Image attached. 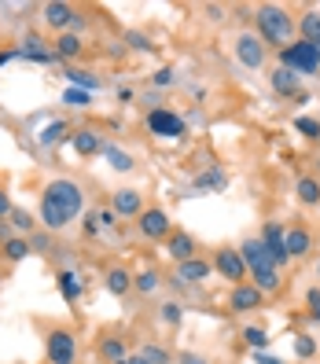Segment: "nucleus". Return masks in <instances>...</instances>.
I'll use <instances>...</instances> for the list:
<instances>
[{"label":"nucleus","instance_id":"f257e3e1","mask_svg":"<svg viewBox=\"0 0 320 364\" xmlns=\"http://www.w3.org/2000/svg\"><path fill=\"white\" fill-rule=\"evenodd\" d=\"M85 206V191L78 181L70 177H55L45 184V191H41V206H37V218L41 225H45V232H63Z\"/></svg>","mask_w":320,"mask_h":364},{"label":"nucleus","instance_id":"f03ea898","mask_svg":"<svg viewBox=\"0 0 320 364\" xmlns=\"http://www.w3.org/2000/svg\"><path fill=\"white\" fill-rule=\"evenodd\" d=\"M240 254H243V265H247V284H254L265 298L280 291V269L272 265L269 250L262 243V235H247V240L240 243Z\"/></svg>","mask_w":320,"mask_h":364},{"label":"nucleus","instance_id":"7ed1b4c3","mask_svg":"<svg viewBox=\"0 0 320 364\" xmlns=\"http://www.w3.org/2000/svg\"><path fill=\"white\" fill-rule=\"evenodd\" d=\"M254 33L265 45H276V52H280L298 41V18L280 4H262V8H254Z\"/></svg>","mask_w":320,"mask_h":364},{"label":"nucleus","instance_id":"20e7f679","mask_svg":"<svg viewBox=\"0 0 320 364\" xmlns=\"http://www.w3.org/2000/svg\"><path fill=\"white\" fill-rule=\"evenodd\" d=\"M280 67L294 70L298 77H302V74H320V48L298 37L294 45L280 48Z\"/></svg>","mask_w":320,"mask_h":364},{"label":"nucleus","instance_id":"39448f33","mask_svg":"<svg viewBox=\"0 0 320 364\" xmlns=\"http://www.w3.org/2000/svg\"><path fill=\"white\" fill-rule=\"evenodd\" d=\"M45 357L48 364H74L78 360V335L70 328H45Z\"/></svg>","mask_w":320,"mask_h":364},{"label":"nucleus","instance_id":"423d86ee","mask_svg":"<svg viewBox=\"0 0 320 364\" xmlns=\"http://www.w3.org/2000/svg\"><path fill=\"white\" fill-rule=\"evenodd\" d=\"M137 232L147 243H166L169 232H174V221H169V213L162 206H144V213L137 218Z\"/></svg>","mask_w":320,"mask_h":364},{"label":"nucleus","instance_id":"0eeeda50","mask_svg":"<svg viewBox=\"0 0 320 364\" xmlns=\"http://www.w3.org/2000/svg\"><path fill=\"white\" fill-rule=\"evenodd\" d=\"M213 272H218L221 280H228L232 287L247 284V265H243L240 247H218L213 250Z\"/></svg>","mask_w":320,"mask_h":364},{"label":"nucleus","instance_id":"6e6552de","mask_svg":"<svg viewBox=\"0 0 320 364\" xmlns=\"http://www.w3.org/2000/svg\"><path fill=\"white\" fill-rule=\"evenodd\" d=\"M147 133H155L162 140H181L188 133V125L177 111H169V107H151V111H147Z\"/></svg>","mask_w":320,"mask_h":364},{"label":"nucleus","instance_id":"1a4fd4ad","mask_svg":"<svg viewBox=\"0 0 320 364\" xmlns=\"http://www.w3.org/2000/svg\"><path fill=\"white\" fill-rule=\"evenodd\" d=\"M232 48H236V59L243 63L247 70H262L265 63H269V45H265L258 33H250V30H243Z\"/></svg>","mask_w":320,"mask_h":364},{"label":"nucleus","instance_id":"9d476101","mask_svg":"<svg viewBox=\"0 0 320 364\" xmlns=\"http://www.w3.org/2000/svg\"><path fill=\"white\" fill-rule=\"evenodd\" d=\"M262 243H265V250H269V258H272L276 269H284L291 262V254H287V228L280 221L262 225Z\"/></svg>","mask_w":320,"mask_h":364},{"label":"nucleus","instance_id":"9b49d317","mask_svg":"<svg viewBox=\"0 0 320 364\" xmlns=\"http://www.w3.org/2000/svg\"><path fill=\"white\" fill-rule=\"evenodd\" d=\"M41 18H45V26L55 30V33H67L78 18V8L67 4V0H48V4H41Z\"/></svg>","mask_w":320,"mask_h":364},{"label":"nucleus","instance_id":"f8f14e48","mask_svg":"<svg viewBox=\"0 0 320 364\" xmlns=\"http://www.w3.org/2000/svg\"><path fill=\"white\" fill-rule=\"evenodd\" d=\"M18 59H26V63H45V67H59V63H63V59L52 52V45H45V37H37V33H26V37H23Z\"/></svg>","mask_w":320,"mask_h":364},{"label":"nucleus","instance_id":"ddd939ff","mask_svg":"<svg viewBox=\"0 0 320 364\" xmlns=\"http://www.w3.org/2000/svg\"><path fill=\"white\" fill-rule=\"evenodd\" d=\"M166 254H169V258H174L177 265H181V262H191V258H199L196 235L184 232V228H174V232H169V240H166Z\"/></svg>","mask_w":320,"mask_h":364},{"label":"nucleus","instance_id":"4468645a","mask_svg":"<svg viewBox=\"0 0 320 364\" xmlns=\"http://www.w3.org/2000/svg\"><path fill=\"white\" fill-rule=\"evenodd\" d=\"M262 306H265V294L254 287V284H240V287L228 291V309L232 313H254V309H262Z\"/></svg>","mask_w":320,"mask_h":364},{"label":"nucleus","instance_id":"2eb2a0df","mask_svg":"<svg viewBox=\"0 0 320 364\" xmlns=\"http://www.w3.org/2000/svg\"><path fill=\"white\" fill-rule=\"evenodd\" d=\"M111 210L118 213V218H140V213H144V191L118 188L114 196H111Z\"/></svg>","mask_w":320,"mask_h":364},{"label":"nucleus","instance_id":"dca6fc26","mask_svg":"<svg viewBox=\"0 0 320 364\" xmlns=\"http://www.w3.org/2000/svg\"><path fill=\"white\" fill-rule=\"evenodd\" d=\"M269 85H272V92L276 96H302V77H298L294 70H287V67H272L269 70Z\"/></svg>","mask_w":320,"mask_h":364},{"label":"nucleus","instance_id":"f3484780","mask_svg":"<svg viewBox=\"0 0 320 364\" xmlns=\"http://www.w3.org/2000/svg\"><path fill=\"white\" fill-rule=\"evenodd\" d=\"M210 272H213V262H206V258H191V262H181L174 269V276H177L184 287H199Z\"/></svg>","mask_w":320,"mask_h":364},{"label":"nucleus","instance_id":"a211bd4d","mask_svg":"<svg viewBox=\"0 0 320 364\" xmlns=\"http://www.w3.org/2000/svg\"><path fill=\"white\" fill-rule=\"evenodd\" d=\"M96 353H100V360H103V364H118V360L129 357V350H125V338H122V335H114V331H103V335H100Z\"/></svg>","mask_w":320,"mask_h":364},{"label":"nucleus","instance_id":"6ab92c4d","mask_svg":"<svg viewBox=\"0 0 320 364\" xmlns=\"http://www.w3.org/2000/svg\"><path fill=\"white\" fill-rule=\"evenodd\" d=\"M309 250H313V232L306 225H287V254L294 262H302L309 258Z\"/></svg>","mask_w":320,"mask_h":364},{"label":"nucleus","instance_id":"aec40b11","mask_svg":"<svg viewBox=\"0 0 320 364\" xmlns=\"http://www.w3.org/2000/svg\"><path fill=\"white\" fill-rule=\"evenodd\" d=\"M70 144H74V151L81 155V159H92V155H103V136L96 133V129H74L70 133Z\"/></svg>","mask_w":320,"mask_h":364},{"label":"nucleus","instance_id":"412c9836","mask_svg":"<svg viewBox=\"0 0 320 364\" xmlns=\"http://www.w3.org/2000/svg\"><path fill=\"white\" fill-rule=\"evenodd\" d=\"M103 287L111 291L114 298H125V294L133 291V272L125 269V265H111V269H107V276H103Z\"/></svg>","mask_w":320,"mask_h":364},{"label":"nucleus","instance_id":"4be33fe9","mask_svg":"<svg viewBox=\"0 0 320 364\" xmlns=\"http://www.w3.org/2000/svg\"><path fill=\"white\" fill-rule=\"evenodd\" d=\"M55 287H59V294L67 298V302H78V298L85 294V280L74 269H55Z\"/></svg>","mask_w":320,"mask_h":364},{"label":"nucleus","instance_id":"5701e85b","mask_svg":"<svg viewBox=\"0 0 320 364\" xmlns=\"http://www.w3.org/2000/svg\"><path fill=\"white\" fill-rule=\"evenodd\" d=\"M52 52H55L63 63H70V59H78V55L85 52V37H78V33H55Z\"/></svg>","mask_w":320,"mask_h":364},{"label":"nucleus","instance_id":"b1692460","mask_svg":"<svg viewBox=\"0 0 320 364\" xmlns=\"http://www.w3.org/2000/svg\"><path fill=\"white\" fill-rule=\"evenodd\" d=\"M33 254V247H30V240L26 235H11L8 243H0V258H4L8 265H18V262H26Z\"/></svg>","mask_w":320,"mask_h":364},{"label":"nucleus","instance_id":"393cba45","mask_svg":"<svg viewBox=\"0 0 320 364\" xmlns=\"http://www.w3.org/2000/svg\"><path fill=\"white\" fill-rule=\"evenodd\" d=\"M100 159H103L107 166H111L114 173H133V169H137V159H133L129 151H122V147H114V144H107Z\"/></svg>","mask_w":320,"mask_h":364},{"label":"nucleus","instance_id":"a878e982","mask_svg":"<svg viewBox=\"0 0 320 364\" xmlns=\"http://www.w3.org/2000/svg\"><path fill=\"white\" fill-rule=\"evenodd\" d=\"M67 136H70V125L63 122V118H55V122H48L45 129L37 133V144H41V147H45V151H48V147H59V144L67 140Z\"/></svg>","mask_w":320,"mask_h":364},{"label":"nucleus","instance_id":"bb28decb","mask_svg":"<svg viewBox=\"0 0 320 364\" xmlns=\"http://www.w3.org/2000/svg\"><path fill=\"white\" fill-rule=\"evenodd\" d=\"M298 37L320 48V11H316V8L302 11V18H298Z\"/></svg>","mask_w":320,"mask_h":364},{"label":"nucleus","instance_id":"cd10ccee","mask_svg":"<svg viewBox=\"0 0 320 364\" xmlns=\"http://www.w3.org/2000/svg\"><path fill=\"white\" fill-rule=\"evenodd\" d=\"M228 188V173L221 166H210L206 173L196 177V191H225Z\"/></svg>","mask_w":320,"mask_h":364},{"label":"nucleus","instance_id":"c85d7f7f","mask_svg":"<svg viewBox=\"0 0 320 364\" xmlns=\"http://www.w3.org/2000/svg\"><path fill=\"white\" fill-rule=\"evenodd\" d=\"M166 280H162V272L159 269H140V272H133V291H140V294H155L159 287H162Z\"/></svg>","mask_w":320,"mask_h":364},{"label":"nucleus","instance_id":"c756f323","mask_svg":"<svg viewBox=\"0 0 320 364\" xmlns=\"http://www.w3.org/2000/svg\"><path fill=\"white\" fill-rule=\"evenodd\" d=\"M294 196H298V203L302 206H320V181L316 177H298V184H294Z\"/></svg>","mask_w":320,"mask_h":364},{"label":"nucleus","instance_id":"7c9ffc66","mask_svg":"<svg viewBox=\"0 0 320 364\" xmlns=\"http://www.w3.org/2000/svg\"><path fill=\"white\" fill-rule=\"evenodd\" d=\"M63 74H67V81H70V89H85V92H96L100 89V77L92 74V70H78V67H67V70H63Z\"/></svg>","mask_w":320,"mask_h":364},{"label":"nucleus","instance_id":"2f4dec72","mask_svg":"<svg viewBox=\"0 0 320 364\" xmlns=\"http://www.w3.org/2000/svg\"><path fill=\"white\" fill-rule=\"evenodd\" d=\"M8 221H11V228H15V235H26V240H30V235L37 232V218H33V213H30L26 206H15Z\"/></svg>","mask_w":320,"mask_h":364},{"label":"nucleus","instance_id":"473e14b6","mask_svg":"<svg viewBox=\"0 0 320 364\" xmlns=\"http://www.w3.org/2000/svg\"><path fill=\"white\" fill-rule=\"evenodd\" d=\"M137 357H140L144 364H177V357L169 353L166 346H159V342H144Z\"/></svg>","mask_w":320,"mask_h":364},{"label":"nucleus","instance_id":"72a5a7b5","mask_svg":"<svg viewBox=\"0 0 320 364\" xmlns=\"http://www.w3.org/2000/svg\"><path fill=\"white\" fill-rule=\"evenodd\" d=\"M243 342H247V346L254 350V353H265L269 350V331L265 328H258V324H250V328H243Z\"/></svg>","mask_w":320,"mask_h":364},{"label":"nucleus","instance_id":"f704fd0d","mask_svg":"<svg viewBox=\"0 0 320 364\" xmlns=\"http://www.w3.org/2000/svg\"><path fill=\"white\" fill-rule=\"evenodd\" d=\"M159 316H162V324L177 328L181 316H184V306H181V302H162V306H159Z\"/></svg>","mask_w":320,"mask_h":364},{"label":"nucleus","instance_id":"c9c22d12","mask_svg":"<svg viewBox=\"0 0 320 364\" xmlns=\"http://www.w3.org/2000/svg\"><path fill=\"white\" fill-rule=\"evenodd\" d=\"M63 103L74 107V111H85V107L92 103V92H85V89H67V92H63Z\"/></svg>","mask_w":320,"mask_h":364},{"label":"nucleus","instance_id":"e433bc0d","mask_svg":"<svg viewBox=\"0 0 320 364\" xmlns=\"http://www.w3.org/2000/svg\"><path fill=\"white\" fill-rule=\"evenodd\" d=\"M177 81H181V77H177L174 67H159V70L151 74V85H155V89H174Z\"/></svg>","mask_w":320,"mask_h":364},{"label":"nucleus","instance_id":"4c0bfd02","mask_svg":"<svg viewBox=\"0 0 320 364\" xmlns=\"http://www.w3.org/2000/svg\"><path fill=\"white\" fill-rule=\"evenodd\" d=\"M30 247H33V254H52V250H55L52 232H33V235H30Z\"/></svg>","mask_w":320,"mask_h":364},{"label":"nucleus","instance_id":"58836bf2","mask_svg":"<svg viewBox=\"0 0 320 364\" xmlns=\"http://www.w3.org/2000/svg\"><path fill=\"white\" fill-rule=\"evenodd\" d=\"M294 353L302 357V360H309L316 353V338L313 335H294Z\"/></svg>","mask_w":320,"mask_h":364},{"label":"nucleus","instance_id":"ea45409f","mask_svg":"<svg viewBox=\"0 0 320 364\" xmlns=\"http://www.w3.org/2000/svg\"><path fill=\"white\" fill-rule=\"evenodd\" d=\"M294 129L302 133V136H309V140H320V122L316 118H306V114L294 118Z\"/></svg>","mask_w":320,"mask_h":364},{"label":"nucleus","instance_id":"a19ab883","mask_svg":"<svg viewBox=\"0 0 320 364\" xmlns=\"http://www.w3.org/2000/svg\"><path fill=\"white\" fill-rule=\"evenodd\" d=\"M125 45H129L133 52H151L155 45H151V41H147L140 30H125Z\"/></svg>","mask_w":320,"mask_h":364},{"label":"nucleus","instance_id":"79ce46f5","mask_svg":"<svg viewBox=\"0 0 320 364\" xmlns=\"http://www.w3.org/2000/svg\"><path fill=\"white\" fill-rule=\"evenodd\" d=\"M81 228H85V235H89V240H96V235L103 232V228H100V213H96V210H92V213H85Z\"/></svg>","mask_w":320,"mask_h":364},{"label":"nucleus","instance_id":"37998d69","mask_svg":"<svg viewBox=\"0 0 320 364\" xmlns=\"http://www.w3.org/2000/svg\"><path fill=\"white\" fill-rule=\"evenodd\" d=\"M11 210H15V203H11V191L0 184V221H8L11 218Z\"/></svg>","mask_w":320,"mask_h":364},{"label":"nucleus","instance_id":"c03bdc74","mask_svg":"<svg viewBox=\"0 0 320 364\" xmlns=\"http://www.w3.org/2000/svg\"><path fill=\"white\" fill-rule=\"evenodd\" d=\"M177 364H213V360L203 357V353H196V350H181L177 353Z\"/></svg>","mask_w":320,"mask_h":364},{"label":"nucleus","instance_id":"a18cd8bd","mask_svg":"<svg viewBox=\"0 0 320 364\" xmlns=\"http://www.w3.org/2000/svg\"><path fill=\"white\" fill-rule=\"evenodd\" d=\"M96 213H100V228H103V232L114 228V218H118V213H114L111 206H107V210H96Z\"/></svg>","mask_w":320,"mask_h":364},{"label":"nucleus","instance_id":"49530a36","mask_svg":"<svg viewBox=\"0 0 320 364\" xmlns=\"http://www.w3.org/2000/svg\"><path fill=\"white\" fill-rule=\"evenodd\" d=\"M203 11H206V18H210V23H221V18H225V8H221V4H206Z\"/></svg>","mask_w":320,"mask_h":364},{"label":"nucleus","instance_id":"de8ad7c7","mask_svg":"<svg viewBox=\"0 0 320 364\" xmlns=\"http://www.w3.org/2000/svg\"><path fill=\"white\" fill-rule=\"evenodd\" d=\"M15 235V228H11V221H0V243H8Z\"/></svg>","mask_w":320,"mask_h":364},{"label":"nucleus","instance_id":"09e8293b","mask_svg":"<svg viewBox=\"0 0 320 364\" xmlns=\"http://www.w3.org/2000/svg\"><path fill=\"white\" fill-rule=\"evenodd\" d=\"M11 59H18V48H8V52H0V67H4V63H11Z\"/></svg>","mask_w":320,"mask_h":364},{"label":"nucleus","instance_id":"8fccbe9b","mask_svg":"<svg viewBox=\"0 0 320 364\" xmlns=\"http://www.w3.org/2000/svg\"><path fill=\"white\" fill-rule=\"evenodd\" d=\"M254 360H258V364H284V360H276V357H269V353H254Z\"/></svg>","mask_w":320,"mask_h":364},{"label":"nucleus","instance_id":"3c124183","mask_svg":"<svg viewBox=\"0 0 320 364\" xmlns=\"http://www.w3.org/2000/svg\"><path fill=\"white\" fill-rule=\"evenodd\" d=\"M118 364H137V360H133V357H125V360H118Z\"/></svg>","mask_w":320,"mask_h":364},{"label":"nucleus","instance_id":"603ef678","mask_svg":"<svg viewBox=\"0 0 320 364\" xmlns=\"http://www.w3.org/2000/svg\"><path fill=\"white\" fill-rule=\"evenodd\" d=\"M133 360H137V364H144V360H140V357H133Z\"/></svg>","mask_w":320,"mask_h":364},{"label":"nucleus","instance_id":"864d4df0","mask_svg":"<svg viewBox=\"0 0 320 364\" xmlns=\"http://www.w3.org/2000/svg\"><path fill=\"white\" fill-rule=\"evenodd\" d=\"M316 276H320V262H316Z\"/></svg>","mask_w":320,"mask_h":364},{"label":"nucleus","instance_id":"5fc2aeb1","mask_svg":"<svg viewBox=\"0 0 320 364\" xmlns=\"http://www.w3.org/2000/svg\"><path fill=\"white\" fill-rule=\"evenodd\" d=\"M0 280H4V272H0Z\"/></svg>","mask_w":320,"mask_h":364},{"label":"nucleus","instance_id":"6e6d98bb","mask_svg":"<svg viewBox=\"0 0 320 364\" xmlns=\"http://www.w3.org/2000/svg\"><path fill=\"white\" fill-rule=\"evenodd\" d=\"M74 364H78V360H74Z\"/></svg>","mask_w":320,"mask_h":364}]
</instances>
